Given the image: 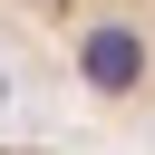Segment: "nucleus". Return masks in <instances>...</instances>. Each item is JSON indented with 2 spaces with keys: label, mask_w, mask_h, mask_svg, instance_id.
<instances>
[{
  "label": "nucleus",
  "mask_w": 155,
  "mask_h": 155,
  "mask_svg": "<svg viewBox=\"0 0 155 155\" xmlns=\"http://www.w3.org/2000/svg\"><path fill=\"white\" fill-rule=\"evenodd\" d=\"M48 10H68V0H48Z\"/></svg>",
  "instance_id": "obj_1"
}]
</instances>
